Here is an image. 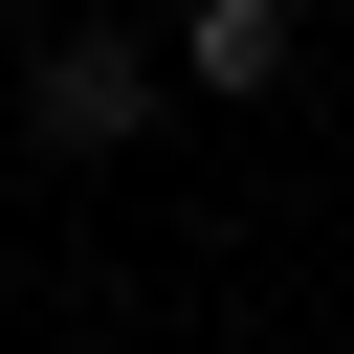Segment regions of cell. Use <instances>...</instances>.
Returning <instances> with one entry per match:
<instances>
[{
	"mask_svg": "<svg viewBox=\"0 0 354 354\" xmlns=\"http://www.w3.org/2000/svg\"><path fill=\"white\" fill-rule=\"evenodd\" d=\"M22 111H44V155H133L155 44H133V22H88V44H44V66H22Z\"/></svg>",
	"mask_w": 354,
	"mask_h": 354,
	"instance_id": "cell-1",
	"label": "cell"
},
{
	"mask_svg": "<svg viewBox=\"0 0 354 354\" xmlns=\"http://www.w3.org/2000/svg\"><path fill=\"white\" fill-rule=\"evenodd\" d=\"M177 66L243 111V88H288V66H310V22H288V0H199V22H177Z\"/></svg>",
	"mask_w": 354,
	"mask_h": 354,
	"instance_id": "cell-2",
	"label": "cell"
}]
</instances>
